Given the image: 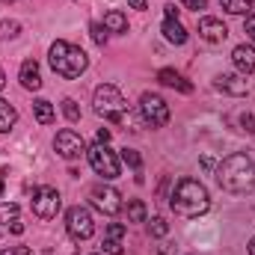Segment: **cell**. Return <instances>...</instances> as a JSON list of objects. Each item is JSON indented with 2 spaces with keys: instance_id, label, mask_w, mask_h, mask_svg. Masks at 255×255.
<instances>
[{
  "instance_id": "6da1fadb",
  "label": "cell",
  "mask_w": 255,
  "mask_h": 255,
  "mask_svg": "<svg viewBox=\"0 0 255 255\" xmlns=\"http://www.w3.org/2000/svg\"><path fill=\"white\" fill-rule=\"evenodd\" d=\"M217 181L229 193H247L255 187V163L250 154L235 151L217 166Z\"/></svg>"
},
{
  "instance_id": "7a4b0ae2",
  "label": "cell",
  "mask_w": 255,
  "mask_h": 255,
  "mask_svg": "<svg viewBox=\"0 0 255 255\" xmlns=\"http://www.w3.org/2000/svg\"><path fill=\"white\" fill-rule=\"evenodd\" d=\"M169 208H172L178 217L196 220V217L208 214L211 196H208V190H205L202 181H196V178H181V181L175 184L172 196H169Z\"/></svg>"
},
{
  "instance_id": "3957f363",
  "label": "cell",
  "mask_w": 255,
  "mask_h": 255,
  "mask_svg": "<svg viewBox=\"0 0 255 255\" xmlns=\"http://www.w3.org/2000/svg\"><path fill=\"white\" fill-rule=\"evenodd\" d=\"M48 63H51V68H54L60 77L74 80V77H80V74L86 71L89 57H86L77 45H68V42H54V45H51V54H48Z\"/></svg>"
},
{
  "instance_id": "277c9868",
  "label": "cell",
  "mask_w": 255,
  "mask_h": 255,
  "mask_svg": "<svg viewBox=\"0 0 255 255\" xmlns=\"http://www.w3.org/2000/svg\"><path fill=\"white\" fill-rule=\"evenodd\" d=\"M92 104H95V113H98L101 119L116 122V125H122L128 116H130V104L125 101V95H122L116 86H110V83H101V86L95 89Z\"/></svg>"
},
{
  "instance_id": "5b68a950",
  "label": "cell",
  "mask_w": 255,
  "mask_h": 255,
  "mask_svg": "<svg viewBox=\"0 0 255 255\" xmlns=\"http://www.w3.org/2000/svg\"><path fill=\"white\" fill-rule=\"evenodd\" d=\"M86 157H89V163H92V169L104 178V181H113V178H119V157H116V151L107 145V142H95V145H89L86 148Z\"/></svg>"
},
{
  "instance_id": "8992f818",
  "label": "cell",
  "mask_w": 255,
  "mask_h": 255,
  "mask_svg": "<svg viewBox=\"0 0 255 255\" xmlns=\"http://www.w3.org/2000/svg\"><path fill=\"white\" fill-rule=\"evenodd\" d=\"M139 116H142L145 125L163 128L169 122V104L157 92H142V98H139Z\"/></svg>"
},
{
  "instance_id": "52a82bcc",
  "label": "cell",
  "mask_w": 255,
  "mask_h": 255,
  "mask_svg": "<svg viewBox=\"0 0 255 255\" xmlns=\"http://www.w3.org/2000/svg\"><path fill=\"white\" fill-rule=\"evenodd\" d=\"M65 229H68V235H71L74 241H89V238L95 235V220H92L89 208H83V205L68 208V214H65Z\"/></svg>"
},
{
  "instance_id": "ba28073f",
  "label": "cell",
  "mask_w": 255,
  "mask_h": 255,
  "mask_svg": "<svg viewBox=\"0 0 255 255\" xmlns=\"http://www.w3.org/2000/svg\"><path fill=\"white\" fill-rule=\"evenodd\" d=\"M63 208V199H60V190L57 187H39L33 193V214L39 220H54Z\"/></svg>"
},
{
  "instance_id": "9c48e42d",
  "label": "cell",
  "mask_w": 255,
  "mask_h": 255,
  "mask_svg": "<svg viewBox=\"0 0 255 255\" xmlns=\"http://www.w3.org/2000/svg\"><path fill=\"white\" fill-rule=\"evenodd\" d=\"M89 199H92V208H98L107 217H116L122 211V196H119V190H113L110 184H95L89 190Z\"/></svg>"
},
{
  "instance_id": "30bf717a",
  "label": "cell",
  "mask_w": 255,
  "mask_h": 255,
  "mask_svg": "<svg viewBox=\"0 0 255 255\" xmlns=\"http://www.w3.org/2000/svg\"><path fill=\"white\" fill-rule=\"evenodd\" d=\"M54 148H57V154L65 157V160H77V157L86 154V142H83V136H80L77 130H71V128H65V130L57 133Z\"/></svg>"
},
{
  "instance_id": "8fae6325",
  "label": "cell",
  "mask_w": 255,
  "mask_h": 255,
  "mask_svg": "<svg viewBox=\"0 0 255 255\" xmlns=\"http://www.w3.org/2000/svg\"><path fill=\"white\" fill-rule=\"evenodd\" d=\"M199 36H202L205 42H211V45H220V42H226V36H229V27H226L220 18H214V15H205V18H199Z\"/></svg>"
},
{
  "instance_id": "7c38bea8",
  "label": "cell",
  "mask_w": 255,
  "mask_h": 255,
  "mask_svg": "<svg viewBox=\"0 0 255 255\" xmlns=\"http://www.w3.org/2000/svg\"><path fill=\"white\" fill-rule=\"evenodd\" d=\"M125 235H128V229L122 226V223H110L107 229H104V250L101 253L104 255H122L125 253Z\"/></svg>"
},
{
  "instance_id": "4fadbf2b",
  "label": "cell",
  "mask_w": 255,
  "mask_h": 255,
  "mask_svg": "<svg viewBox=\"0 0 255 255\" xmlns=\"http://www.w3.org/2000/svg\"><path fill=\"white\" fill-rule=\"evenodd\" d=\"M232 63L238 68V74H255V48L253 45H238L232 51Z\"/></svg>"
},
{
  "instance_id": "5bb4252c",
  "label": "cell",
  "mask_w": 255,
  "mask_h": 255,
  "mask_svg": "<svg viewBox=\"0 0 255 255\" xmlns=\"http://www.w3.org/2000/svg\"><path fill=\"white\" fill-rule=\"evenodd\" d=\"M214 86L220 92H229V95H247V89H250V83L244 80V74H217Z\"/></svg>"
},
{
  "instance_id": "9a60e30c",
  "label": "cell",
  "mask_w": 255,
  "mask_h": 255,
  "mask_svg": "<svg viewBox=\"0 0 255 255\" xmlns=\"http://www.w3.org/2000/svg\"><path fill=\"white\" fill-rule=\"evenodd\" d=\"M18 80H21V86L30 89V92L42 89V71H39V63H36V60H24V63H21V71H18Z\"/></svg>"
},
{
  "instance_id": "2e32d148",
  "label": "cell",
  "mask_w": 255,
  "mask_h": 255,
  "mask_svg": "<svg viewBox=\"0 0 255 255\" xmlns=\"http://www.w3.org/2000/svg\"><path fill=\"white\" fill-rule=\"evenodd\" d=\"M157 80H160L163 86H169V89L184 92V95H187V92H193V86L184 80V77H181V74H178V71H175V68H160V71H157Z\"/></svg>"
},
{
  "instance_id": "e0dca14e",
  "label": "cell",
  "mask_w": 255,
  "mask_h": 255,
  "mask_svg": "<svg viewBox=\"0 0 255 255\" xmlns=\"http://www.w3.org/2000/svg\"><path fill=\"white\" fill-rule=\"evenodd\" d=\"M160 33H163V39L172 42V45H184V42H187V30L181 27V21H163Z\"/></svg>"
},
{
  "instance_id": "ac0fdd59",
  "label": "cell",
  "mask_w": 255,
  "mask_h": 255,
  "mask_svg": "<svg viewBox=\"0 0 255 255\" xmlns=\"http://www.w3.org/2000/svg\"><path fill=\"white\" fill-rule=\"evenodd\" d=\"M15 122H18V110H15L9 101H3V98H0V133L12 130Z\"/></svg>"
},
{
  "instance_id": "d6986e66",
  "label": "cell",
  "mask_w": 255,
  "mask_h": 255,
  "mask_svg": "<svg viewBox=\"0 0 255 255\" xmlns=\"http://www.w3.org/2000/svg\"><path fill=\"white\" fill-rule=\"evenodd\" d=\"M33 113H36V122H39V125H51V122L57 119L54 104H51V101H45V98H39V101L33 104Z\"/></svg>"
},
{
  "instance_id": "ffe728a7",
  "label": "cell",
  "mask_w": 255,
  "mask_h": 255,
  "mask_svg": "<svg viewBox=\"0 0 255 255\" xmlns=\"http://www.w3.org/2000/svg\"><path fill=\"white\" fill-rule=\"evenodd\" d=\"M104 30L107 33H128V18L122 12H107L104 15Z\"/></svg>"
},
{
  "instance_id": "44dd1931",
  "label": "cell",
  "mask_w": 255,
  "mask_h": 255,
  "mask_svg": "<svg viewBox=\"0 0 255 255\" xmlns=\"http://www.w3.org/2000/svg\"><path fill=\"white\" fill-rule=\"evenodd\" d=\"M255 0H220V6L226 9V12H232V15H247L250 9H253Z\"/></svg>"
},
{
  "instance_id": "7402d4cb",
  "label": "cell",
  "mask_w": 255,
  "mask_h": 255,
  "mask_svg": "<svg viewBox=\"0 0 255 255\" xmlns=\"http://www.w3.org/2000/svg\"><path fill=\"white\" fill-rule=\"evenodd\" d=\"M125 211H128V220H130V223H145V205H142L139 199H130Z\"/></svg>"
},
{
  "instance_id": "603a6c76",
  "label": "cell",
  "mask_w": 255,
  "mask_h": 255,
  "mask_svg": "<svg viewBox=\"0 0 255 255\" xmlns=\"http://www.w3.org/2000/svg\"><path fill=\"white\" fill-rule=\"evenodd\" d=\"M18 33H21V24H18V21H0V42L15 39Z\"/></svg>"
},
{
  "instance_id": "cb8c5ba5",
  "label": "cell",
  "mask_w": 255,
  "mask_h": 255,
  "mask_svg": "<svg viewBox=\"0 0 255 255\" xmlns=\"http://www.w3.org/2000/svg\"><path fill=\"white\" fill-rule=\"evenodd\" d=\"M148 232H151V238H163V235L169 232V226H166L163 217H154V220L148 223Z\"/></svg>"
},
{
  "instance_id": "d4e9b609",
  "label": "cell",
  "mask_w": 255,
  "mask_h": 255,
  "mask_svg": "<svg viewBox=\"0 0 255 255\" xmlns=\"http://www.w3.org/2000/svg\"><path fill=\"white\" fill-rule=\"evenodd\" d=\"M122 160H125L130 169H139V166H142V157H139L133 148H122Z\"/></svg>"
},
{
  "instance_id": "484cf974",
  "label": "cell",
  "mask_w": 255,
  "mask_h": 255,
  "mask_svg": "<svg viewBox=\"0 0 255 255\" xmlns=\"http://www.w3.org/2000/svg\"><path fill=\"white\" fill-rule=\"evenodd\" d=\"M18 220V205H0V223H15Z\"/></svg>"
},
{
  "instance_id": "4316f807",
  "label": "cell",
  "mask_w": 255,
  "mask_h": 255,
  "mask_svg": "<svg viewBox=\"0 0 255 255\" xmlns=\"http://www.w3.org/2000/svg\"><path fill=\"white\" fill-rule=\"evenodd\" d=\"M63 113H65L68 122H77V119H80V110H77V104H74L71 98H65L63 101Z\"/></svg>"
},
{
  "instance_id": "83f0119b",
  "label": "cell",
  "mask_w": 255,
  "mask_h": 255,
  "mask_svg": "<svg viewBox=\"0 0 255 255\" xmlns=\"http://www.w3.org/2000/svg\"><path fill=\"white\" fill-rule=\"evenodd\" d=\"M89 30H92V39H95V45H101V48H104V42H107V30H104V24H92Z\"/></svg>"
},
{
  "instance_id": "f1b7e54d",
  "label": "cell",
  "mask_w": 255,
  "mask_h": 255,
  "mask_svg": "<svg viewBox=\"0 0 255 255\" xmlns=\"http://www.w3.org/2000/svg\"><path fill=\"white\" fill-rule=\"evenodd\" d=\"M244 30H247V36H250V42L255 45V15L247 18V24H244Z\"/></svg>"
},
{
  "instance_id": "f546056e",
  "label": "cell",
  "mask_w": 255,
  "mask_h": 255,
  "mask_svg": "<svg viewBox=\"0 0 255 255\" xmlns=\"http://www.w3.org/2000/svg\"><path fill=\"white\" fill-rule=\"evenodd\" d=\"M0 255H33V250H27V247H9V250H3Z\"/></svg>"
},
{
  "instance_id": "4dcf8cb0",
  "label": "cell",
  "mask_w": 255,
  "mask_h": 255,
  "mask_svg": "<svg viewBox=\"0 0 255 255\" xmlns=\"http://www.w3.org/2000/svg\"><path fill=\"white\" fill-rule=\"evenodd\" d=\"M181 3H184V9H196V12L208 6V0H181Z\"/></svg>"
},
{
  "instance_id": "1f68e13d",
  "label": "cell",
  "mask_w": 255,
  "mask_h": 255,
  "mask_svg": "<svg viewBox=\"0 0 255 255\" xmlns=\"http://www.w3.org/2000/svg\"><path fill=\"white\" fill-rule=\"evenodd\" d=\"M244 130L255 133V119H253V116H244Z\"/></svg>"
},
{
  "instance_id": "d6a6232c",
  "label": "cell",
  "mask_w": 255,
  "mask_h": 255,
  "mask_svg": "<svg viewBox=\"0 0 255 255\" xmlns=\"http://www.w3.org/2000/svg\"><path fill=\"white\" fill-rule=\"evenodd\" d=\"M98 142H110V130H107V128L98 130Z\"/></svg>"
},
{
  "instance_id": "836d02e7",
  "label": "cell",
  "mask_w": 255,
  "mask_h": 255,
  "mask_svg": "<svg viewBox=\"0 0 255 255\" xmlns=\"http://www.w3.org/2000/svg\"><path fill=\"white\" fill-rule=\"evenodd\" d=\"M128 6H133V9H145L148 0H128Z\"/></svg>"
},
{
  "instance_id": "e575fe53",
  "label": "cell",
  "mask_w": 255,
  "mask_h": 255,
  "mask_svg": "<svg viewBox=\"0 0 255 255\" xmlns=\"http://www.w3.org/2000/svg\"><path fill=\"white\" fill-rule=\"evenodd\" d=\"M6 86V74H3V68H0V89Z\"/></svg>"
},
{
  "instance_id": "d590c367",
  "label": "cell",
  "mask_w": 255,
  "mask_h": 255,
  "mask_svg": "<svg viewBox=\"0 0 255 255\" xmlns=\"http://www.w3.org/2000/svg\"><path fill=\"white\" fill-rule=\"evenodd\" d=\"M250 255H255V238L250 241Z\"/></svg>"
},
{
  "instance_id": "8d00e7d4",
  "label": "cell",
  "mask_w": 255,
  "mask_h": 255,
  "mask_svg": "<svg viewBox=\"0 0 255 255\" xmlns=\"http://www.w3.org/2000/svg\"><path fill=\"white\" fill-rule=\"evenodd\" d=\"M0 193H3V181H0Z\"/></svg>"
},
{
  "instance_id": "74e56055",
  "label": "cell",
  "mask_w": 255,
  "mask_h": 255,
  "mask_svg": "<svg viewBox=\"0 0 255 255\" xmlns=\"http://www.w3.org/2000/svg\"><path fill=\"white\" fill-rule=\"evenodd\" d=\"M92 255H104V253H92Z\"/></svg>"
}]
</instances>
